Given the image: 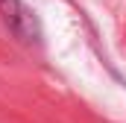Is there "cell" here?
Here are the masks:
<instances>
[{
	"label": "cell",
	"instance_id": "1",
	"mask_svg": "<svg viewBox=\"0 0 126 123\" xmlns=\"http://www.w3.org/2000/svg\"><path fill=\"white\" fill-rule=\"evenodd\" d=\"M0 18H3V24L9 27V32L18 41H24V44H41V38H44L41 21H38V15L24 0H0Z\"/></svg>",
	"mask_w": 126,
	"mask_h": 123
}]
</instances>
